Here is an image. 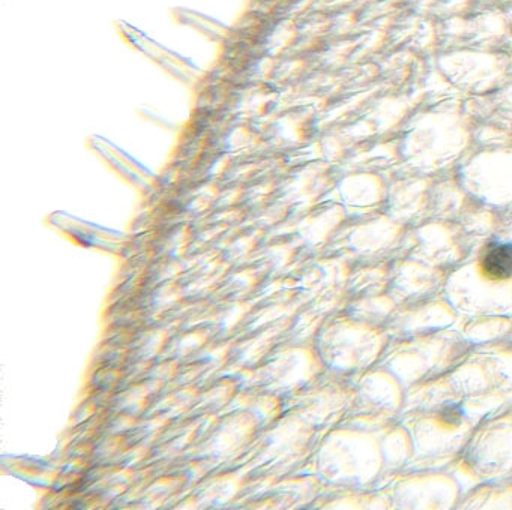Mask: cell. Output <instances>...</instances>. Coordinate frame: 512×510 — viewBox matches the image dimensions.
I'll return each mask as SVG.
<instances>
[{
	"label": "cell",
	"instance_id": "2",
	"mask_svg": "<svg viewBox=\"0 0 512 510\" xmlns=\"http://www.w3.org/2000/svg\"><path fill=\"white\" fill-rule=\"evenodd\" d=\"M460 453L464 467L476 479L512 480V404L487 417Z\"/></svg>",
	"mask_w": 512,
	"mask_h": 510
},
{
	"label": "cell",
	"instance_id": "1",
	"mask_svg": "<svg viewBox=\"0 0 512 510\" xmlns=\"http://www.w3.org/2000/svg\"><path fill=\"white\" fill-rule=\"evenodd\" d=\"M502 362L469 359L437 381L407 408L403 425L416 453L427 458L461 452L475 429L505 407L508 392Z\"/></svg>",
	"mask_w": 512,
	"mask_h": 510
},
{
	"label": "cell",
	"instance_id": "4",
	"mask_svg": "<svg viewBox=\"0 0 512 510\" xmlns=\"http://www.w3.org/2000/svg\"><path fill=\"white\" fill-rule=\"evenodd\" d=\"M461 509H512V480L484 482L473 489L464 500Z\"/></svg>",
	"mask_w": 512,
	"mask_h": 510
},
{
	"label": "cell",
	"instance_id": "3",
	"mask_svg": "<svg viewBox=\"0 0 512 510\" xmlns=\"http://www.w3.org/2000/svg\"><path fill=\"white\" fill-rule=\"evenodd\" d=\"M463 182L470 192L491 206H512V153L476 156L463 170Z\"/></svg>",
	"mask_w": 512,
	"mask_h": 510
}]
</instances>
